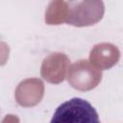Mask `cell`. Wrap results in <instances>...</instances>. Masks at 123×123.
<instances>
[{"label":"cell","instance_id":"1","mask_svg":"<svg viewBox=\"0 0 123 123\" xmlns=\"http://www.w3.org/2000/svg\"><path fill=\"white\" fill-rule=\"evenodd\" d=\"M50 123H100L94 107L79 97L61 104L55 111Z\"/></svg>","mask_w":123,"mask_h":123}]
</instances>
